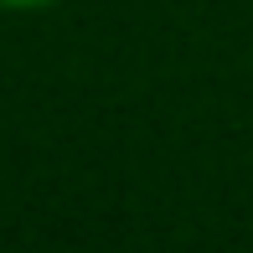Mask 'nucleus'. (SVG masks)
<instances>
[{
    "label": "nucleus",
    "instance_id": "nucleus-1",
    "mask_svg": "<svg viewBox=\"0 0 253 253\" xmlns=\"http://www.w3.org/2000/svg\"><path fill=\"white\" fill-rule=\"evenodd\" d=\"M0 5H52V0H0Z\"/></svg>",
    "mask_w": 253,
    "mask_h": 253
}]
</instances>
